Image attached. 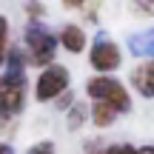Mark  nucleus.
<instances>
[{
  "label": "nucleus",
  "instance_id": "0eeeda50",
  "mask_svg": "<svg viewBox=\"0 0 154 154\" xmlns=\"http://www.w3.org/2000/svg\"><path fill=\"white\" fill-rule=\"evenodd\" d=\"M131 86L137 88L146 100L154 97V63H151V60H143V63L131 72Z\"/></svg>",
  "mask_w": 154,
  "mask_h": 154
},
{
  "label": "nucleus",
  "instance_id": "6e6552de",
  "mask_svg": "<svg viewBox=\"0 0 154 154\" xmlns=\"http://www.w3.org/2000/svg\"><path fill=\"white\" fill-rule=\"evenodd\" d=\"M128 46H131V51L140 54L143 60H151V54H154V32L146 29V32H140V34H131V37H128Z\"/></svg>",
  "mask_w": 154,
  "mask_h": 154
},
{
  "label": "nucleus",
  "instance_id": "f8f14e48",
  "mask_svg": "<svg viewBox=\"0 0 154 154\" xmlns=\"http://www.w3.org/2000/svg\"><path fill=\"white\" fill-rule=\"evenodd\" d=\"M54 106H57V109L63 111V114H66V111H69V109L74 106V91H72V88H66V91H63L60 97L54 100Z\"/></svg>",
  "mask_w": 154,
  "mask_h": 154
},
{
  "label": "nucleus",
  "instance_id": "7ed1b4c3",
  "mask_svg": "<svg viewBox=\"0 0 154 154\" xmlns=\"http://www.w3.org/2000/svg\"><path fill=\"white\" fill-rule=\"evenodd\" d=\"M26 63H32V66H51V60H54L57 54V37L49 32V26L46 23H32L29 20L26 26Z\"/></svg>",
  "mask_w": 154,
  "mask_h": 154
},
{
  "label": "nucleus",
  "instance_id": "4468645a",
  "mask_svg": "<svg viewBox=\"0 0 154 154\" xmlns=\"http://www.w3.org/2000/svg\"><path fill=\"white\" fill-rule=\"evenodd\" d=\"M54 151H57L54 143H51V140H43V143H34L26 154H54Z\"/></svg>",
  "mask_w": 154,
  "mask_h": 154
},
{
  "label": "nucleus",
  "instance_id": "9b49d317",
  "mask_svg": "<svg viewBox=\"0 0 154 154\" xmlns=\"http://www.w3.org/2000/svg\"><path fill=\"white\" fill-rule=\"evenodd\" d=\"M6 49H9V20L0 14V63L6 57Z\"/></svg>",
  "mask_w": 154,
  "mask_h": 154
},
{
  "label": "nucleus",
  "instance_id": "423d86ee",
  "mask_svg": "<svg viewBox=\"0 0 154 154\" xmlns=\"http://www.w3.org/2000/svg\"><path fill=\"white\" fill-rule=\"evenodd\" d=\"M57 46H63L72 54H80V51H86V32L77 23H66L57 34Z\"/></svg>",
  "mask_w": 154,
  "mask_h": 154
},
{
  "label": "nucleus",
  "instance_id": "f257e3e1",
  "mask_svg": "<svg viewBox=\"0 0 154 154\" xmlns=\"http://www.w3.org/2000/svg\"><path fill=\"white\" fill-rule=\"evenodd\" d=\"M26 106V72L6 69L0 74V131L20 117Z\"/></svg>",
  "mask_w": 154,
  "mask_h": 154
},
{
  "label": "nucleus",
  "instance_id": "20e7f679",
  "mask_svg": "<svg viewBox=\"0 0 154 154\" xmlns=\"http://www.w3.org/2000/svg\"><path fill=\"white\" fill-rule=\"evenodd\" d=\"M69 83H72V74H69L66 66H57V63L46 66L43 72L37 74V83H34V97H37V103H54L69 88Z\"/></svg>",
  "mask_w": 154,
  "mask_h": 154
},
{
  "label": "nucleus",
  "instance_id": "39448f33",
  "mask_svg": "<svg viewBox=\"0 0 154 154\" xmlns=\"http://www.w3.org/2000/svg\"><path fill=\"white\" fill-rule=\"evenodd\" d=\"M88 63H91V69L97 74H109L111 77V72H117L120 63H123V51L111 37H106V32H100L94 46H91V51H88Z\"/></svg>",
  "mask_w": 154,
  "mask_h": 154
},
{
  "label": "nucleus",
  "instance_id": "ddd939ff",
  "mask_svg": "<svg viewBox=\"0 0 154 154\" xmlns=\"http://www.w3.org/2000/svg\"><path fill=\"white\" fill-rule=\"evenodd\" d=\"M103 154H137V149L131 143H114L109 149H103Z\"/></svg>",
  "mask_w": 154,
  "mask_h": 154
},
{
  "label": "nucleus",
  "instance_id": "2eb2a0df",
  "mask_svg": "<svg viewBox=\"0 0 154 154\" xmlns=\"http://www.w3.org/2000/svg\"><path fill=\"white\" fill-rule=\"evenodd\" d=\"M26 11H29V17H32V23H40V17L46 14V6H40V3H29Z\"/></svg>",
  "mask_w": 154,
  "mask_h": 154
},
{
  "label": "nucleus",
  "instance_id": "f03ea898",
  "mask_svg": "<svg viewBox=\"0 0 154 154\" xmlns=\"http://www.w3.org/2000/svg\"><path fill=\"white\" fill-rule=\"evenodd\" d=\"M86 94L94 100V103L111 106L117 114L131 111V97H128L126 86H123L120 80H114V77H109V74H94L91 80L86 83Z\"/></svg>",
  "mask_w": 154,
  "mask_h": 154
},
{
  "label": "nucleus",
  "instance_id": "a211bd4d",
  "mask_svg": "<svg viewBox=\"0 0 154 154\" xmlns=\"http://www.w3.org/2000/svg\"><path fill=\"white\" fill-rule=\"evenodd\" d=\"M86 154H103V149H91V151H86Z\"/></svg>",
  "mask_w": 154,
  "mask_h": 154
},
{
  "label": "nucleus",
  "instance_id": "1a4fd4ad",
  "mask_svg": "<svg viewBox=\"0 0 154 154\" xmlns=\"http://www.w3.org/2000/svg\"><path fill=\"white\" fill-rule=\"evenodd\" d=\"M88 120H91L97 128H109V126H114L117 111L111 109V106H106V103H91V109H88Z\"/></svg>",
  "mask_w": 154,
  "mask_h": 154
},
{
  "label": "nucleus",
  "instance_id": "f3484780",
  "mask_svg": "<svg viewBox=\"0 0 154 154\" xmlns=\"http://www.w3.org/2000/svg\"><path fill=\"white\" fill-rule=\"evenodd\" d=\"M137 154H154V149L151 146H143V149H137Z\"/></svg>",
  "mask_w": 154,
  "mask_h": 154
},
{
  "label": "nucleus",
  "instance_id": "9d476101",
  "mask_svg": "<svg viewBox=\"0 0 154 154\" xmlns=\"http://www.w3.org/2000/svg\"><path fill=\"white\" fill-rule=\"evenodd\" d=\"M86 117H88V109H86V103H74L72 109L66 111V123H69V128L72 131H77V128L86 123Z\"/></svg>",
  "mask_w": 154,
  "mask_h": 154
},
{
  "label": "nucleus",
  "instance_id": "dca6fc26",
  "mask_svg": "<svg viewBox=\"0 0 154 154\" xmlns=\"http://www.w3.org/2000/svg\"><path fill=\"white\" fill-rule=\"evenodd\" d=\"M0 154H14V149H11L9 143H0Z\"/></svg>",
  "mask_w": 154,
  "mask_h": 154
}]
</instances>
